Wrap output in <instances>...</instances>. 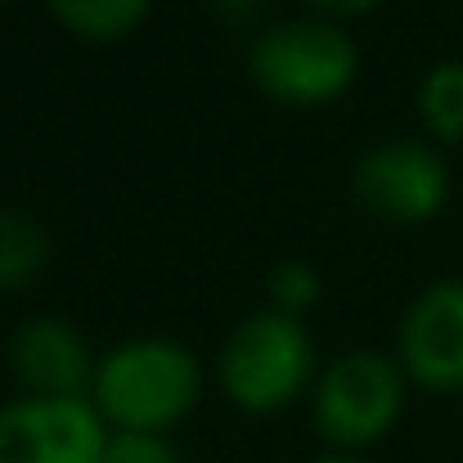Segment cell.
<instances>
[{
    "label": "cell",
    "instance_id": "6da1fadb",
    "mask_svg": "<svg viewBox=\"0 0 463 463\" xmlns=\"http://www.w3.org/2000/svg\"><path fill=\"white\" fill-rule=\"evenodd\" d=\"M203 369L175 337H131L99 355L90 401L113 432L166 437L198 405Z\"/></svg>",
    "mask_w": 463,
    "mask_h": 463
},
{
    "label": "cell",
    "instance_id": "7a4b0ae2",
    "mask_svg": "<svg viewBox=\"0 0 463 463\" xmlns=\"http://www.w3.org/2000/svg\"><path fill=\"white\" fill-rule=\"evenodd\" d=\"M355 72V41L333 18H284L261 27L248 45V77L275 104L324 109L351 90Z\"/></svg>",
    "mask_w": 463,
    "mask_h": 463
},
{
    "label": "cell",
    "instance_id": "3957f363",
    "mask_svg": "<svg viewBox=\"0 0 463 463\" xmlns=\"http://www.w3.org/2000/svg\"><path fill=\"white\" fill-rule=\"evenodd\" d=\"M221 392L243 414L288 410L315 378V346L307 324L284 310H257L234 324L216 360Z\"/></svg>",
    "mask_w": 463,
    "mask_h": 463
},
{
    "label": "cell",
    "instance_id": "277c9868",
    "mask_svg": "<svg viewBox=\"0 0 463 463\" xmlns=\"http://www.w3.org/2000/svg\"><path fill=\"white\" fill-rule=\"evenodd\" d=\"M310 410L328 450L364 455L401 423L405 369L378 351H346L319 373Z\"/></svg>",
    "mask_w": 463,
    "mask_h": 463
},
{
    "label": "cell",
    "instance_id": "5b68a950",
    "mask_svg": "<svg viewBox=\"0 0 463 463\" xmlns=\"http://www.w3.org/2000/svg\"><path fill=\"white\" fill-rule=\"evenodd\" d=\"M351 194L392 225H423L450 198V166L423 140H383L355 157Z\"/></svg>",
    "mask_w": 463,
    "mask_h": 463
},
{
    "label": "cell",
    "instance_id": "8992f818",
    "mask_svg": "<svg viewBox=\"0 0 463 463\" xmlns=\"http://www.w3.org/2000/svg\"><path fill=\"white\" fill-rule=\"evenodd\" d=\"M113 428L90 396H18L0 405V463H99Z\"/></svg>",
    "mask_w": 463,
    "mask_h": 463
},
{
    "label": "cell",
    "instance_id": "52a82bcc",
    "mask_svg": "<svg viewBox=\"0 0 463 463\" xmlns=\"http://www.w3.org/2000/svg\"><path fill=\"white\" fill-rule=\"evenodd\" d=\"M396 364L428 392H463V279H441L410 302Z\"/></svg>",
    "mask_w": 463,
    "mask_h": 463
},
{
    "label": "cell",
    "instance_id": "ba28073f",
    "mask_svg": "<svg viewBox=\"0 0 463 463\" xmlns=\"http://www.w3.org/2000/svg\"><path fill=\"white\" fill-rule=\"evenodd\" d=\"M95 355L81 337V328L63 315H32L9 337V369L23 387V396H90L95 383Z\"/></svg>",
    "mask_w": 463,
    "mask_h": 463
},
{
    "label": "cell",
    "instance_id": "9c48e42d",
    "mask_svg": "<svg viewBox=\"0 0 463 463\" xmlns=\"http://www.w3.org/2000/svg\"><path fill=\"white\" fill-rule=\"evenodd\" d=\"M45 266H50V230L23 207H0V293L27 288Z\"/></svg>",
    "mask_w": 463,
    "mask_h": 463
},
{
    "label": "cell",
    "instance_id": "30bf717a",
    "mask_svg": "<svg viewBox=\"0 0 463 463\" xmlns=\"http://www.w3.org/2000/svg\"><path fill=\"white\" fill-rule=\"evenodd\" d=\"M45 9L81 41H118L145 23L154 0H45Z\"/></svg>",
    "mask_w": 463,
    "mask_h": 463
},
{
    "label": "cell",
    "instance_id": "8fae6325",
    "mask_svg": "<svg viewBox=\"0 0 463 463\" xmlns=\"http://www.w3.org/2000/svg\"><path fill=\"white\" fill-rule=\"evenodd\" d=\"M419 113L437 140L446 145L463 140V63H437L423 72Z\"/></svg>",
    "mask_w": 463,
    "mask_h": 463
},
{
    "label": "cell",
    "instance_id": "7c38bea8",
    "mask_svg": "<svg viewBox=\"0 0 463 463\" xmlns=\"http://www.w3.org/2000/svg\"><path fill=\"white\" fill-rule=\"evenodd\" d=\"M270 302L284 315H307L319 302V270L310 266L307 257H288L270 270Z\"/></svg>",
    "mask_w": 463,
    "mask_h": 463
},
{
    "label": "cell",
    "instance_id": "4fadbf2b",
    "mask_svg": "<svg viewBox=\"0 0 463 463\" xmlns=\"http://www.w3.org/2000/svg\"><path fill=\"white\" fill-rule=\"evenodd\" d=\"M99 463H184L180 450L166 437H145V432H113L109 450Z\"/></svg>",
    "mask_w": 463,
    "mask_h": 463
},
{
    "label": "cell",
    "instance_id": "5bb4252c",
    "mask_svg": "<svg viewBox=\"0 0 463 463\" xmlns=\"http://www.w3.org/2000/svg\"><path fill=\"white\" fill-rule=\"evenodd\" d=\"M212 5V14L221 18V23H248V18H257V9H261V0H207Z\"/></svg>",
    "mask_w": 463,
    "mask_h": 463
},
{
    "label": "cell",
    "instance_id": "9a60e30c",
    "mask_svg": "<svg viewBox=\"0 0 463 463\" xmlns=\"http://www.w3.org/2000/svg\"><path fill=\"white\" fill-rule=\"evenodd\" d=\"M310 9H319L324 18H351V14H364L373 9L378 0H307Z\"/></svg>",
    "mask_w": 463,
    "mask_h": 463
},
{
    "label": "cell",
    "instance_id": "2e32d148",
    "mask_svg": "<svg viewBox=\"0 0 463 463\" xmlns=\"http://www.w3.org/2000/svg\"><path fill=\"white\" fill-rule=\"evenodd\" d=\"M310 463H373V459H364V455H346V450H324V455H315Z\"/></svg>",
    "mask_w": 463,
    "mask_h": 463
},
{
    "label": "cell",
    "instance_id": "e0dca14e",
    "mask_svg": "<svg viewBox=\"0 0 463 463\" xmlns=\"http://www.w3.org/2000/svg\"><path fill=\"white\" fill-rule=\"evenodd\" d=\"M0 5H9V0H0Z\"/></svg>",
    "mask_w": 463,
    "mask_h": 463
}]
</instances>
